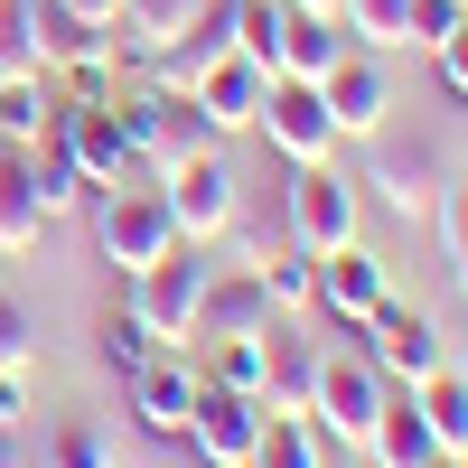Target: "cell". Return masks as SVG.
Returning <instances> with one entry per match:
<instances>
[{
  "label": "cell",
  "mask_w": 468,
  "mask_h": 468,
  "mask_svg": "<svg viewBox=\"0 0 468 468\" xmlns=\"http://www.w3.org/2000/svg\"><path fill=\"white\" fill-rule=\"evenodd\" d=\"M450 178H459V160H450V141L431 122H384V132H366V178L356 187H375L403 225H431V207H441Z\"/></svg>",
  "instance_id": "6da1fadb"
},
{
  "label": "cell",
  "mask_w": 468,
  "mask_h": 468,
  "mask_svg": "<svg viewBox=\"0 0 468 468\" xmlns=\"http://www.w3.org/2000/svg\"><path fill=\"white\" fill-rule=\"evenodd\" d=\"M459 10H468V0H412V48H421V57H431V48H441V37L459 28Z\"/></svg>",
  "instance_id": "e575fe53"
},
{
  "label": "cell",
  "mask_w": 468,
  "mask_h": 468,
  "mask_svg": "<svg viewBox=\"0 0 468 468\" xmlns=\"http://www.w3.org/2000/svg\"><path fill=\"white\" fill-rule=\"evenodd\" d=\"M28 366H37V309L0 291V375H28Z\"/></svg>",
  "instance_id": "836d02e7"
},
{
  "label": "cell",
  "mask_w": 468,
  "mask_h": 468,
  "mask_svg": "<svg viewBox=\"0 0 468 468\" xmlns=\"http://www.w3.org/2000/svg\"><path fill=\"white\" fill-rule=\"evenodd\" d=\"M459 375H468V366H459Z\"/></svg>",
  "instance_id": "b9f144b4"
},
{
  "label": "cell",
  "mask_w": 468,
  "mask_h": 468,
  "mask_svg": "<svg viewBox=\"0 0 468 468\" xmlns=\"http://www.w3.org/2000/svg\"><path fill=\"white\" fill-rule=\"evenodd\" d=\"M112 112H122V141H132V160L160 178L169 160H187V150H207L216 132H207V112H197V94L187 85H169V75H132L122 94H112Z\"/></svg>",
  "instance_id": "7a4b0ae2"
},
{
  "label": "cell",
  "mask_w": 468,
  "mask_h": 468,
  "mask_svg": "<svg viewBox=\"0 0 468 468\" xmlns=\"http://www.w3.org/2000/svg\"><path fill=\"white\" fill-rule=\"evenodd\" d=\"M207 282H216V244H187V234H178L160 262H141V271H132V291H122V300L141 309V328L160 337V346H187Z\"/></svg>",
  "instance_id": "5b68a950"
},
{
  "label": "cell",
  "mask_w": 468,
  "mask_h": 468,
  "mask_svg": "<svg viewBox=\"0 0 468 468\" xmlns=\"http://www.w3.org/2000/svg\"><path fill=\"white\" fill-rule=\"evenodd\" d=\"M366 356L384 366V384H403V394H412L421 375H441V366H450V337H441V319H431V309L384 300L375 319H366Z\"/></svg>",
  "instance_id": "8fae6325"
},
{
  "label": "cell",
  "mask_w": 468,
  "mask_h": 468,
  "mask_svg": "<svg viewBox=\"0 0 468 468\" xmlns=\"http://www.w3.org/2000/svg\"><path fill=\"white\" fill-rule=\"evenodd\" d=\"M57 216L37 207V169L19 141H0V253H37V234H48Z\"/></svg>",
  "instance_id": "44dd1931"
},
{
  "label": "cell",
  "mask_w": 468,
  "mask_h": 468,
  "mask_svg": "<svg viewBox=\"0 0 468 468\" xmlns=\"http://www.w3.org/2000/svg\"><path fill=\"white\" fill-rule=\"evenodd\" d=\"M187 403H197V366H187V346H160L132 384H122V412H132V431L141 441H187Z\"/></svg>",
  "instance_id": "7c38bea8"
},
{
  "label": "cell",
  "mask_w": 468,
  "mask_h": 468,
  "mask_svg": "<svg viewBox=\"0 0 468 468\" xmlns=\"http://www.w3.org/2000/svg\"><path fill=\"white\" fill-rule=\"evenodd\" d=\"M57 141H66V160L85 169L94 197H103V187H122V178H141V160H132L122 112H112V103H66V94H57Z\"/></svg>",
  "instance_id": "4fadbf2b"
},
{
  "label": "cell",
  "mask_w": 468,
  "mask_h": 468,
  "mask_svg": "<svg viewBox=\"0 0 468 468\" xmlns=\"http://www.w3.org/2000/svg\"><path fill=\"white\" fill-rule=\"evenodd\" d=\"M48 122H57V85H48V75H0V141L28 150Z\"/></svg>",
  "instance_id": "83f0119b"
},
{
  "label": "cell",
  "mask_w": 468,
  "mask_h": 468,
  "mask_svg": "<svg viewBox=\"0 0 468 468\" xmlns=\"http://www.w3.org/2000/svg\"><path fill=\"white\" fill-rule=\"evenodd\" d=\"M356 48V37H346V19L337 10H291L282 19V48H271V75H300V85H319V75Z\"/></svg>",
  "instance_id": "d6986e66"
},
{
  "label": "cell",
  "mask_w": 468,
  "mask_h": 468,
  "mask_svg": "<svg viewBox=\"0 0 468 468\" xmlns=\"http://www.w3.org/2000/svg\"><path fill=\"white\" fill-rule=\"evenodd\" d=\"M197 10H207V0H122V10H112V28H103V48H112V57H132V66H150V57H160Z\"/></svg>",
  "instance_id": "ffe728a7"
},
{
  "label": "cell",
  "mask_w": 468,
  "mask_h": 468,
  "mask_svg": "<svg viewBox=\"0 0 468 468\" xmlns=\"http://www.w3.org/2000/svg\"><path fill=\"white\" fill-rule=\"evenodd\" d=\"M319 94H328L337 141H366V132L394 122V75H384V57H375V48H346V57L319 75Z\"/></svg>",
  "instance_id": "5bb4252c"
},
{
  "label": "cell",
  "mask_w": 468,
  "mask_h": 468,
  "mask_svg": "<svg viewBox=\"0 0 468 468\" xmlns=\"http://www.w3.org/2000/svg\"><path fill=\"white\" fill-rule=\"evenodd\" d=\"M282 19H291V0H234V57L271 66V48H282Z\"/></svg>",
  "instance_id": "d6a6232c"
},
{
  "label": "cell",
  "mask_w": 468,
  "mask_h": 468,
  "mask_svg": "<svg viewBox=\"0 0 468 468\" xmlns=\"http://www.w3.org/2000/svg\"><path fill=\"white\" fill-rule=\"evenodd\" d=\"M431 66H441V85H450V94L468 103V10H459V28L441 37V48H431Z\"/></svg>",
  "instance_id": "d590c367"
},
{
  "label": "cell",
  "mask_w": 468,
  "mask_h": 468,
  "mask_svg": "<svg viewBox=\"0 0 468 468\" xmlns=\"http://www.w3.org/2000/svg\"><path fill=\"white\" fill-rule=\"evenodd\" d=\"M271 319H282V309H271L262 271H253V262H216V282H207V300H197L187 346H207V337H253V328H271Z\"/></svg>",
  "instance_id": "2e32d148"
},
{
  "label": "cell",
  "mask_w": 468,
  "mask_h": 468,
  "mask_svg": "<svg viewBox=\"0 0 468 468\" xmlns=\"http://www.w3.org/2000/svg\"><path fill=\"white\" fill-rule=\"evenodd\" d=\"M319 356H328V337H309L300 319H271V328H262V403H271V412H309Z\"/></svg>",
  "instance_id": "e0dca14e"
},
{
  "label": "cell",
  "mask_w": 468,
  "mask_h": 468,
  "mask_svg": "<svg viewBox=\"0 0 468 468\" xmlns=\"http://www.w3.org/2000/svg\"><path fill=\"white\" fill-rule=\"evenodd\" d=\"M384 366L366 356V337L356 346H328L319 356V384H309V421L328 431V450L346 459V450H366V431H375V412H384Z\"/></svg>",
  "instance_id": "277c9868"
},
{
  "label": "cell",
  "mask_w": 468,
  "mask_h": 468,
  "mask_svg": "<svg viewBox=\"0 0 468 468\" xmlns=\"http://www.w3.org/2000/svg\"><path fill=\"white\" fill-rule=\"evenodd\" d=\"M37 468H122V441L94 412H57V431L37 441Z\"/></svg>",
  "instance_id": "cb8c5ba5"
},
{
  "label": "cell",
  "mask_w": 468,
  "mask_h": 468,
  "mask_svg": "<svg viewBox=\"0 0 468 468\" xmlns=\"http://www.w3.org/2000/svg\"><path fill=\"white\" fill-rule=\"evenodd\" d=\"M75 19H94V28H112V10H122V0H66Z\"/></svg>",
  "instance_id": "f35d334b"
},
{
  "label": "cell",
  "mask_w": 468,
  "mask_h": 468,
  "mask_svg": "<svg viewBox=\"0 0 468 468\" xmlns=\"http://www.w3.org/2000/svg\"><path fill=\"white\" fill-rule=\"evenodd\" d=\"M187 94H197V112H207V132H216V141H234V132H253V122H262V94H271V66H253V57H216L207 75H187Z\"/></svg>",
  "instance_id": "9a60e30c"
},
{
  "label": "cell",
  "mask_w": 468,
  "mask_h": 468,
  "mask_svg": "<svg viewBox=\"0 0 468 468\" xmlns=\"http://www.w3.org/2000/svg\"><path fill=\"white\" fill-rule=\"evenodd\" d=\"M85 216H94V253H103L112 271H122V282H132L141 262H160V253L178 244V225H169V197H160V187H141V178L103 187V197H94Z\"/></svg>",
  "instance_id": "52a82bcc"
},
{
  "label": "cell",
  "mask_w": 468,
  "mask_h": 468,
  "mask_svg": "<svg viewBox=\"0 0 468 468\" xmlns=\"http://www.w3.org/2000/svg\"><path fill=\"white\" fill-rule=\"evenodd\" d=\"M28 169H37V207L48 216H75V207H94V187H85V169L66 160V141H57V122L28 141Z\"/></svg>",
  "instance_id": "4316f807"
},
{
  "label": "cell",
  "mask_w": 468,
  "mask_h": 468,
  "mask_svg": "<svg viewBox=\"0 0 468 468\" xmlns=\"http://www.w3.org/2000/svg\"><path fill=\"white\" fill-rule=\"evenodd\" d=\"M160 197H169V225L187 234V244H225V234L244 225V178H234V160L216 141L160 169Z\"/></svg>",
  "instance_id": "8992f818"
},
{
  "label": "cell",
  "mask_w": 468,
  "mask_h": 468,
  "mask_svg": "<svg viewBox=\"0 0 468 468\" xmlns=\"http://www.w3.org/2000/svg\"><path fill=\"white\" fill-rule=\"evenodd\" d=\"M431 234H441V262H450V282L468 300V169L441 187V207H431Z\"/></svg>",
  "instance_id": "4dcf8cb0"
},
{
  "label": "cell",
  "mask_w": 468,
  "mask_h": 468,
  "mask_svg": "<svg viewBox=\"0 0 468 468\" xmlns=\"http://www.w3.org/2000/svg\"><path fill=\"white\" fill-rule=\"evenodd\" d=\"M262 394H234V384H207L197 375V403H187V441L178 450H197L207 468H244L253 459V441H262Z\"/></svg>",
  "instance_id": "30bf717a"
},
{
  "label": "cell",
  "mask_w": 468,
  "mask_h": 468,
  "mask_svg": "<svg viewBox=\"0 0 468 468\" xmlns=\"http://www.w3.org/2000/svg\"><path fill=\"white\" fill-rule=\"evenodd\" d=\"M431 468H468V459H431Z\"/></svg>",
  "instance_id": "60d3db41"
},
{
  "label": "cell",
  "mask_w": 468,
  "mask_h": 468,
  "mask_svg": "<svg viewBox=\"0 0 468 468\" xmlns=\"http://www.w3.org/2000/svg\"><path fill=\"white\" fill-rule=\"evenodd\" d=\"M384 300H394V271H384L375 244H337V253H319V291H309V309L328 319V346H356Z\"/></svg>",
  "instance_id": "ba28073f"
},
{
  "label": "cell",
  "mask_w": 468,
  "mask_h": 468,
  "mask_svg": "<svg viewBox=\"0 0 468 468\" xmlns=\"http://www.w3.org/2000/svg\"><path fill=\"white\" fill-rule=\"evenodd\" d=\"M207 384H234V394H262V328L253 337H207Z\"/></svg>",
  "instance_id": "1f68e13d"
},
{
  "label": "cell",
  "mask_w": 468,
  "mask_h": 468,
  "mask_svg": "<svg viewBox=\"0 0 468 468\" xmlns=\"http://www.w3.org/2000/svg\"><path fill=\"white\" fill-rule=\"evenodd\" d=\"M262 150L282 169H309V160H337V122H328V94L319 85H300V75H271V94H262Z\"/></svg>",
  "instance_id": "9c48e42d"
},
{
  "label": "cell",
  "mask_w": 468,
  "mask_h": 468,
  "mask_svg": "<svg viewBox=\"0 0 468 468\" xmlns=\"http://www.w3.org/2000/svg\"><path fill=\"white\" fill-rule=\"evenodd\" d=\"M150 356H160V337L141 328V309H132V300H112L103 319H94V366H103L112 384H132V375H141Z\"/></svg>",
  "instance_id": "d4e9b609"
},
{
  "label": "cell",
  "mask_w": 468,
  "mask_h": 468,
  "mask_svg": "<svg viewBox=\"0 0 468 468\" xmlns=\"http://www.w3.org/2000/svg\"><path fill=\"white\" fill-rule=\"evenodd\" d=\"M0 468H37V459H28V441H19V421H0Z\"/></svg>",
  "instance_id": "74e56055"
},
{
  "label": "cell",
  "mask_w": 468,
  "mask_h": 468,
  "mask_svg": "<svg viewBox=\"0 0 468 468\" xmlns=\"http://www.w3.org/2000/svg\"><path fill=\"white\" fill-rule=\"evenodd\" d=\"M28 375H37V366H28ZM28 375H0V421H19V412H28Z\"/></svg>",
  "instance_id": "8d00e7d4"
},
{
  "label": "cell",
  "mask_w": 468,
  "mask_h": 468,
  "mask_svg": "<svg viewBox=\"0 0 468 468\" xmlns=\"http://www.w3.org/2000/svg\"><path fill=\"white\" fill-rule=\"evenodd\" d=\"M412 403H421V421H431V441H441L450 459H468V375H459V366L421 375V384H412Z\"/></svg>",
  "instance_id": "484cf974"
},
{
  "label": "cell",
  "mask_w": 468,
  "mask_h": 468,
  "mask_svg": "<svg viewBox=\"0 0 468 468\" xmlns=\"http://www.w3.org/2000/svg\"><path fill=\"white\" fill-rule=\"evenodd\" d=\"M366 468H431V459H450L441 441H431V421H421V403L403 394H384V412H375V431H366V450H356Z\"/></svg>",
  "instance_id": "ac0fdd59"
},
{
  "label": "cell",
  "mask_w": 468,
  "mask_h": 468,
  "mask_svg": "<svg viewBox=\"0 0 468 468\" xmlns=\"http://www.w3.org/2000/svg\"><path fill=\"white\" fill-rule=\"evenodd\" d=\"M291 10H337V0H291Z\"/></svg>",
  "instance_id": "ab89813d"
},
{
  "label": "cell",
  "mask_w": 468,
  "mask_h": 468,
  "mask_svg": "<svg viewBox=\"0 0 468 468\" xmlns=\"http://www.w3.org/2000/svg\"><path fill=\"white\" fill-rule=\"evenodd\" d=\"M337 19H346V37L375 48V57H403V48H412V0H337Z\"/></svg>",
  "instance_id": "f1b7e54d"
},
{
  "label": "cell",
  "mask_w": 468,
  "mask_h": 468,
  "mask_svg": "<svg viewBox=\"0 0 468 468\" xmlns=\"http://www.w3.org/2000/svg\"><path fill=\"white\" fill-rule=\"evenodd\" d=\"M356 225H366V187L346 178L337 160H309V169L282 178V244L337 253V244H356Z\"/></svg>",
  "instance_id": "3957f363"
},
{
  "label": "cell",
  "mask_w": 468,
  "mask_h": 468,
  "mask_svg": "<svg viewBox=\"0 0 468 468\" xmlns=\"http://www.w3.org/2000/svg\"><path fill=\"white\" fill-rule=\"evenodd\" d=\"M244 468H346V459L328 450V431L309 412H262V441H253Z\"/></svg>",
  "instance_id": "603a6c76"
},
{
  "label": "cell",
  "mask_w": 468,
  "mask_h": 468,
  "mask_svg": "<svg viewBox=\"0 0 468 468\" xmlns=\"http://www.w3.org/2000/svg\"><path fill=\"white\" fill-rule=\"evenodd\" d=\"M253 271H262V291H271V309H282V319H300V309H309V291H319V253H300V244L253 253Z\"/></svg>",
  "instance_id": "f546056e"
},
{
  "label": "cell",
  "mask_w": 468,
  "mask_h": 468,
  "mask_svg": "<svg viewBox=\"0 0 468 468\" xmlns=\"http://www.w3.org/2000/svg\"><path fill=\"white\" fill-rule=\"evenodd\" d=\"M28 37H37V75H66V66L103 57V28L75 19L66 0H28Z\"/></svg>",
  "instance_id": "7402d4cb"
}]
</instances>
